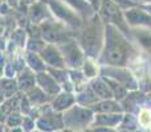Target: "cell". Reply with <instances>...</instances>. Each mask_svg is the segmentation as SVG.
Returning a JSON list of instances; mask_svg holds the SVG:
<instances>
[{"label":"cell","instance_id":"1","mask_svg":"<svg viewBox=\"0 0 151 132\" xmlns=\"http://www.w3.org/2000/svg\"><path fill=\"white\" fill-rule=\"evenodd\" d=\"M142 50L117 26L105 25V41L98 57L99 65L129 67Z\"/></svg>","mask_w":151,"mask_h":132},{"label":"cell","instance_id":"2","mask_svg":"<svg viewBox=\"0 0 151 132\" xmlns=\"http://www.w3.org/2000/svg\"><path fill=\"white\" fill-rule=\"evenodd\" d=\"M76 40L86 57L98 60L105 41V24L99 19L98 13L83 20L82 26L76 34Z\"/></svg>","mask_w":151,"mask_h":132},{"label":"cell","instance_id":"3","mask_svg":"<svg viewBox=\"0 0 151 132\" xmlns=\"http://www.w3.org/2000/svg\"><path fill=\"white\" fill-rule=\"evenodd\" d=\"M94 112L90 107H85L81 104H73L70 108L63 112L64 130L83 132L93 123Z\"/></svg>","mask_w":151,"mask_h":132},{"label":"cell","instance_id":"4","mask_svg":"<svg viewBox=\"0 0 151 132\" xmlns=\"http://www.w3.org/2000/svg\"><path fill=\"white\" fill-rule=\"evenodd\" d=\"M52 13L53 19L61 21L68 28L77 33L83 24V19L72 7H69L64 0H44Z\"/></svg>","mask_w":151,"mask_h":132},{"label":"cell","instance_id":"5","mask_svg":"<svg viewBox=\"0 0 151 132\" xmlns=\"http://www.w3.org/2000/svg\"><path fill=\"white\" fill-rule=\"evenodd\" d=\"M40 25V31H41V37L47 44H60L69 39L76 37V32L72 31L70 28L63 24L61 21L56 20V19H48V20L42 21Z\"/></svg>","mask_w":151,"mask_h":132},{"label":"cell","instance_id":"6","mask_svg":"<svg viewBox=\"0 0 151 132\" xmlns=\"http://www.w3.org/2000/svg\"><path fill=\"white\" fill-rule=\"evenodd\" d=\"M97 13H98L99 19L102 20V23H104L105 25L110 24V25L117 26L121 32H123V33L130 39L131 29H130V26L127 25V23H126V19H125V16H123V9H121L111 0H102Z\"/></svg>","mask_w":151,"mask_h":132},{"label":"cell","instance_id":"7","mask_svg":"<svg viewBox=\"0 0 151 132\" xmlns=\"http://www.w3.org/2000/svg\"><path fill=\"white\" fill-rule=\"evenodd\" d=\"M57 46L63 54L66 69H81L82 64L86 60V56L82 48L78 44V41L76 40V37L60 42V44H57Z\"/></svg>","mask_w":151,"mask_h":132},{"label":"cell","instance_id":"8","mask_svg":"<svg viewBox=\"0 0 151 132\" xmlns=\"http://www.w3.org/2000/svg\"><path fill=\"white\" fill-rule=\"evenodd\" d=\"M99 75L115 81L119 85H122L125 88H127L129 91L138 90V82H137L135 77L129 67L101 65V74Z\"/></svg>","mask_w":151,"mask_h":132},{"label":"cell","instance_id":"9","mask_svg":"<svg viewBox=\"0 0 151 132\" xmlns=\"http://www.w3.org/2000/svg\"><path fill=\"white\" fill-rule=\"evenodd\" d=\"M36 128L41 132L64 131V119L61 112L49 108L36 118Z\"/></svg>","mask_w":151,"mask_h":132},{"label":"cell","instance_id":"10","mask_svg":"<svg viewBox=\"0 0 151 132\" xmlns=\"http://www.w3.org/2000/svg\"><path fill=\"white\" fill-rule=\"evenodd\" d=\"M127 25L131 28H151V13L142 5H134L123 11Z\"/></svg>","mask_w":151,"mask_h":132},{"label":"cell","instance_id":"11","mask_svg":"<svg viewBox=\"0 0 151 132\" xmlns=\"http://www.w3.org/2000/svg\"><path fill=\"white\" fill-rule=\"evenodd\" d=\"M41 56L42 61L45 62L47 67H65L63 54L57 45L55 44H45V46L39 53ZM66 69V67H65Z\"/></svg>","mask_w":151,"mask_h":132},{"label":"cell","instance_id":"12","mask_svg":"<svg viewBox=\"0 0 151 132\" xmlns=\"http://www.w3.org/2000/svg\"><path fill=\"white\" fill-rule=\"evenodd\" d=\"M36 85L44 91L47 95H49L50 98L56 96L58 93L63 91L61 86L58 85V82L45 70V71L36 73Z\"/></svg>","mask_w":151,"mask_h":132},{"label":"cell","instance_id":"13","mask_svg":"<svg viewBox=\"0 0 151 132\" xmlns=\"http://www.w3.org/2000/svg\"><path fill=\"white\" fill-rule=\"evenodd\" d=\"M130 39L139 50L151 56V28H131Z\"/></svg>","mask_w":151,"mask_h":132},{"label":"cell","instance_id":"14","mask_svg":"<svg viewBox=\"0 0 151 132\" xmlns=\"http://www.w3.org/2000/svg\"><path fill=\"white\" fill-rule=\"evenodd\" d=\"M28 17L32 24H41L42 21L52 19L53 16L48 8L47 3L44 0H37L36 3L28 7Z\"/></svg>","mask_w":151,"mask_h":132},{"label":"cell","instance_id":"15","mask_svg":"<svg viewBox=\"0 0 151 132\" xmlns=\"http://www.w3.org/2000/svg\"><path fill=\"white\" fill-rule=\"evenodd\" d=\"M73 104H76V95L74 93H69V91H61L56 96H53L50 101L52 108L61 114L68 108H70Z\"/></svg>","mask_w":151,"mask_h":132},{"label":"cell","instance_id":"16","mask_svg":"<svg viewBox=\"0 0 151 132\" xmlns=\"http://www.w3.org/2000/svg\"><path fill=\"white\" fill-rule=\"evenodd\" d=\"M94 114H122L123 108L121 102L115 99H101L90 107Z\"/></svg>","mask_w":151,"mask_h":132},{"label":"cell","instance_id":"17","mask_svg":"<svg viewBox=\"0 0 151 132\" xmlns=\"http://www.w3.org/2000/svg\"><path fill=\"white\" fill-rule=\"evenodd\" d=\"M16 82H17V87L20 93H28L29 90H32L36 86V73L32 71L29 67H25L20 73H17Z\"/></svg>","mask_w":151,"mask_h":132},{"label":"cell","instance_id":"18","mask_svg":"<svg viewBox=\"0 0 151 132\" xmlns=\"http://www.w3.org/2000/svg\"><path fill=\"white\" fill-rule=\"evenodd\" d=\"M122 116H123V112L122 114H94L91 126H101V127L117 130Z\"/></svg>","mask_w":151,"mask_h":132},{"label":"cell","instance_id":"19","mask_svg":"<svg viewBox=\"0 0 151 132\" xmlns=\"http://www.w3.org/2000/svg\"><path fill=\"white\" fill-rule=\"evenodd\" d=\"M89 86H90V88L94 91V94L98 96L99 101H101V99H111L113 98V94H111V90H110L109 85H107L106 81H105L101 75L91 81H89Z\"/></svg>","mask_w":151,"mask_h":132},{"label":"cell","instance_id":"20","mask_svg":"<svg viewBox=\"0 0 151 132\" xmlns=\"http://www.w3.org/2000/svg\"><path fill=\"white\" fill-rule=\"evenodd\" d=\"M24 94H25L27 99H28L29 103H31L32 108H37V107L42 106V104L50 103V101H52V98H50L49 95H47L37 85L35 86L32 90H29L28 93H24ZM32 111H33V110H32Z\"/></svg>","mask_w":151,"mask_h":132},{"label":"cell","instance_id":"21","mask_svg":"<svg viewBox=\"0 0 151 132\" xmlns=\"http://www.w3.org/2000/svg\"><path fill=\"white\" fill-rule=\"evenodd\" d=\"M74 95H76V103L81 104V106H85V107H91L93 104H96L97 102L99 101L98 96H97L96 94H94V91L90 88L89 83L85 87L76 91Z\"/></svg>","mask_w":151,"mask_h":132},{"label":"cell","instance_id":"22","mask_svg":"<svg viewBox=\"0 0 151 132\" xmlns=\"http://www.w3.org/2000/svg\"><path fill=\"white\" fill-rule=\"evenodd\" d=\"M69 7H72L83 20L91 17L96 12V9L93 8V5L89 3V0H64Z\"/></svg>","mask_w":151,"mask_h":132},{"label":"cell","instance_id":"23","mask_svg":"<svg viewBox=\"0 0 151 132\" xmlns=\"http://www.w3.org/2000/svg\"><path fill=\"white\" fill-rule=\"evenodd\" d=\"M24 58H25L27 67H29L32 71L40 73V71H45L47 70V65H45V62L42 61L41 56L39 53H33V52H29V50L24 49Z\"/></svg>","mask_w":151,"mask_h":132},{"label":"cell","instance_id":"24","mask_svg":"<svg viewBox=\"0 0 151 132\" xmlns=\"http://www.w3.org/2000/svg\"><path fill=\"white\" fill-rule=\"evenodd\" d=\"M81 71L83 73L86 79L91 81V79H94V78L99 77V74H101V65H99L98 60H93V58L86 57L85 62L81 66Z\"/></svg>","mask_w":151,"mask_h":132},{"label":"cell","instance_id":"25","mask_svg":"<svg viewBox=\"0 0 151 132\" xmlns=\"http://www.w3.org/2000/svg\"><path fill=\"white\" fill-rule=\"evenodd\" d=\"M117 130L138 132L139 131V123H138L137 115L131 114V112H123V116H122V119H121V123H119Z\"/></svg>","mask_w":151,"mask_h":132},{"label":"cell","instance_id":"26","mask_svg":"<svg viewBox=\"0 0 151 132\" xmlns=\"http://www.w3.org/2000/svg\"><path fill=\"white\" fill-rule=\"evenodd\" d=\"M0 90L5 95V98H12L16 94H19V87L16 78H8V77H1L0 78Z\"/></svg>","mask_w":151,"mask_h":132},{"label":"cell","instance_id":"27","mask_svg":"<svg viewBox=\"0 0 151 132\" xmlns=\"http://www.w3.org/2000/svg\"><path fill=\"white\" fill-rule=\"evenodd\" d=\"M27 40H28V33H27V31L23 28H17L12 32L9 41L12 42V44H15V46L17 48V49H25Z\"/></svg>","mask_w":151,"mask_h":132},{"label":"cell","instance_id":"28","mask_svg":"<svg viewBox=\"0 0 151 132\" xmlns=\"http://www.w3.org/2000/svg\"><path fill=\"white\" fill-rule=\"evenodd\" d=\"M47 42L42 40V37H28L25 44V50H29V52L33 53H40L41 49L45 46Z\"/></svg>","mask_w":151,"mask_h":132},{"label":"cell","instance_id":"29","mask_svg":"<svg viewBox=\"0 0 151 132\" xmlns=\"http://www.w3.org/2000/svg\"><path fill=\"white\" fill-rule=\"evenodd\" d=\"M21 120H23V114L19 111H12L5 116L4 126L7 128H13V127H20Z\"/></svg>","mask_w":151,"mask_h":132},{"label":"cell","instance_id":"30","mask_svg":"<svg viewBox=\"0 0 151 132\" xmlns=\"http://www.w3.org/2000/svg\"><path fill=\"white\" fill-rule=\"evenodd\" d=\"M20 127L24 130V132H32L33 130H36V119L31 115H23Z\"/></svg>","mask_w":151,"mask_h":132},{"label":"cell","instance_id":"31","mask_svg":"<svg viewBox=\"0 0 151 132\" xmlns=\"http://www.w3.org/2000/svg\"><path fill=\"white\" fill-rule=\"evenodd\" d=\"M114 4H117L118 7L121 8V9H127V8H131V7H134V5H138V4H135L134 1H131V0H111Z\"/></svg>","mask_w":151,"mask_h":132},{"label":"cell","instance_id":"32","mask_svg":"<svg viewBox=\"0 0 151 132\" xmlns=\"http://www.w3.org/2000/svg\"><path fill=\"white\" fill-rule=\"evenodd\" d=\"M114 128H107V127H101V126H90L86 128L83 132H114Z\"/></svg>","mask_w":151,"mask_h":132},{"label":"cell","instance_id":"33","mask_svg":"<svg viewBox=\"0 0 151 132\" xmlns=\"http://www.w3.org/2000/svg\"><path fill=\"white\" fill-rule=\"evenodd\" d=\"M101 1H102V0H89V3H90V4L93 5V8L96 9V12L98 11L99 5H101Z\"/></svg>","mask_w":151,"mask_h":132},{"label":"cell","instance_id":"34","mask_svg":"<svg viewBox=\"0 0 151 132\" xmlns=\"http://www.w3.org/2000/svg\"><path fill=\"white\" fill-rule=\"evenodd\" d=\"M5 132H24V130L21 127H13V128H7Z\"/></svg>","mask_w":151,"mask_h":132},{"label":"cell","instance_id":"35","mask_svg":"<svg viewBox=\"0 0 151 132\" xmlns=\"http://www.w3.org/2000/svg\"><path fill=\"white\" fill-rule=\"evenodd\" d=\"M5 116H7V115H5V112H4V111H3L1 106H0V123H3V124H4V120H5Z\"/></svg>","mask_w":151,"mask_h":132},{"label":"cell","instance_id":"36","mask_svg":"<svg viewBox=\"0 0 151 132\" xmlns=\"http://www.w3.org/2000/svg\"><path fill=\"white\" fill-rule=\"evenodd\" d=\"M37 0H21L20 1V4H25V5H31V4H33V3H36Z\"/></svg>","mask_w":151,"mask_h":132},{"label":"cell","instance_id":"37","mask_svg":"<svg viewBox=\"0 0 151 132\" xmlns=\"http://www.w3.org/2000/svg\"><path fill=\"white\" fill-rule=\"evenodd\" d=\"M138 4L139 5H150L151 4V0H138Z\"/></svg>","mask_w":151,"mask_h":132},{"label":"cell","instance_id":"38","mask_svg":"<svg viewBox=\"0 0 151 132\" xmlns=\"http://www.w3.org/2000/svg\"><path fill=\"white\" fill-rule=\"evenodd\" d=\"M5 99H7V98H5V95L3 94V91L0 90V106H1V104L5 102Z\"/></svg>","mask_w":151,"mask_h":132},{"label":"cell","instance_id":"39","mask_svg":"<svg viewBox=\"0 0 151 132\" xmlns=\"http://www.w3.org/2000/svg\"><path fill=\"white\" fill-rule=\"evenodd\" d=\"M5 131H7V127L3 123H0V132H5Z\"/></svg>","mask_w":151,"mask_h":132},{"label":"cell","instance_id":"40","mask_svg":"<svg viewBox=\"0 0 151 132\" xmlns=\"http://www.w3.org/2000/svg\"><path fill=\"white\" fill-rule=\"evenodd\" d=\"M0 33H3V19L0 17Z\"/></svg>","mask_w":151,"mask_h":132},{"label":"cell","instance_id":"41","mask_svg":"<svg viewBox=\"0 0 151 132\" xmlns=\"http://www.w3.org/2000/svg\"><path fill=\"white\" fill-rule=\"evenodd\" d=\"M149 67H150V78H151V56H150V60H149Z\"/></svg>","mask_w":151,"mask_h":132},{"label":"cell","instance_id":"42","mask_svg":"<svg viewBox=\"0 0 151 132\" xmlns=\"http://www.w3.org/2000/svg\"><path fill=\"white\" fill-rule=\"evenodd\" d=\"M114 132H130V131H125V130H115Z\"/></svg>","mask_w":151,"mask_h":132},{"label":"cell","instance_id":"43","mask_svg":"<svg viewBox=\"0 0 151 132\" xmlns=\"http://www.w3.org/2000/svg\"><path fill=\"white\" fill-rule=\"evenodd\" d=\"M63 132H77V131H69V130H64Z\"/></svg>","mask_w":151,"mask_h":132},{"label":"cell","instance_id":"44","mask_svg":"<svg viewBox=\"0 0 151 132\" xmlns=\"http://www.w3.org/2000/svg\"><path fill=\"white\" fill-rule=\"evenodd\" d=\"M32 132H41V131H40V130H37V128H36V130H33Z\"/></svg>","mask_w":151,"mask_h":132},{"label":"cell","instance_id":"45","mask_svg":"<svg viewBox=\"0 0 151 132\" xmlns=\"http://www.w3.org/2000/svg\"><path fill=\"white\" fill-rule=\"evenodd\" d=\"M131 1H134L135 4H138V0H131ZM138 5H139V4H138Z\"/></svg>","mask_w":151,"mask_h":132},{"label":"cell","instance_id":"46","mask_svg":"<svg viewBox=\"0 0 151 132\" xmlns=\"http://www.w3.org/2000/svg\"><path fill=\"white\" fill-rule=\"evenodd\" d=\"M149 131H151V123H150V127H149Z\"/></svg>","mask_w":151,"mask_h":132},{"label":"cell","instance_id":"47","mask_svg":"<svg viewBox=\"0 0 151 132\" xmlns=\"http://www.w3.org/2000/svg\"><path fill=\"white\" fill-rule=\"evenodd\" d=\"M57 132H63V131H57Z\"/></svg>","mask_w":151,"mask_h":132},{"label":"cell","instance_id":"48","mask_svg":"<svg viewBox=\"0 0 151 132\" xmlns=\"http://www.w3.org/2000/svg\"><path fill=\"white\" fill-rule=\"evenodd\" d=\"M0 78H1V74H0Z\"/></svg>","mask_w":151,"mask_h":132}]
</instances>
